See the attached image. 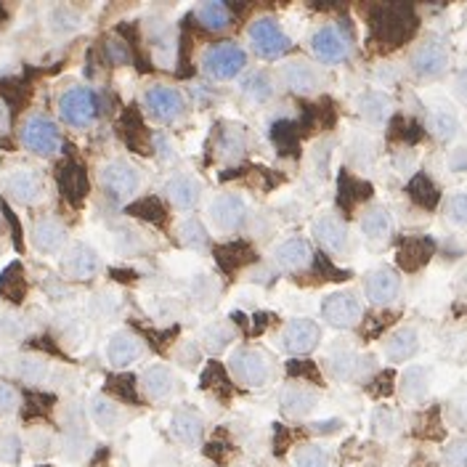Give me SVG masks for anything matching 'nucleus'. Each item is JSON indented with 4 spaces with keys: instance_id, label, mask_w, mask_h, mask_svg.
I'll return each mask as SVG.
<instances>
[{
    "instance_id": "nucleus-1",
    "label": "nucleus",
    "mask_w": 467,
    "mask_h": 467,
    "mask_svg": "<svg viewBox=\"0 0 467 467\" xmlns=\"http://www.w3.org/2000/svg\"><path fill=\"white\" fill-rule=\"evenodd\" d=\"M372 29L377 40H382L388 48H393V46L404 43V40L412 35V29H414V16H412V11L404 8V5H385V8L377 11V16H374L372 21Z\"/></svg>"
},
{
    "instance_id": "nucleus-2",
    "label": "nucleus",
    "mask_w": 467,
    "mask_h": 467,
    "mask_svg": "<svg viewBox=\"0 0 467 467\" xmlns=\"http://www.w3.org/2000/svg\"><path fill=\"white\" fill-rule=\"evenodd\" d=\"M247 64V54L237 46V43H218L204 54V72L213 80H231L237 78Z\"/></svg>"
},
{
    "instance_id": "nucleus-3",
    "label": "nucleus",
    "mask_w": 467,
    "mask_h": 467,
    "mask_svg": "<svg viewBox=\"0 0 467 467\" xmlns=\"http://www.w3.org/2000/svg\"><path fill=\"white\" fill-rule=\"evenodd\" d=\"M21 144L40 157H48L54 152H59L62 146V133L56 128L54 120L43 117V114H32L24 125H21Z\"/></svg>"
},
{
    "instance_id": "nucleus-4",
    "label": "nucleus",
    "mask_w": 467,
    "mask_h": 467,
    "mask_svg": "<svg viewBox=\"0 0 467 467\" xmlns=\"http://www.w3.org/2000/svg\"><path fill=\"white\" fill-rule=\"evenodd\" d=\"M59 114L67 125L72 128H86L91 125L98 114V104H96V94L91 88L75 86L70 91H64L59 98Z\"/></svg>"
},
{
    "instance_id": "nucleus-5",
    "label": "nucleus",
    "mask_w": 467,
    "mask_h": 467,
    "mask_svg": "<svg viewBox=\"0 0 467 467\" xmlns=\"http://www.w3.org/2000/svg\"><path fill=\"white\" fill-rule=\"evenodd\" d=\"M229 367L234 377L247 385V388H261L269 382V374H271V367H269V359L263 351L258 348H239L231 359H229Z\"/></svg>"
},
{
    "instance_id": "nucleus-6",
    "label": "nucleus",
    "mask_w": 467,
    "mask_h": 467,
    "mask_svg": "<svg viewBox=\"0 0 467 467\" xmlns=\"http://www.w3.org/2000/svg\"><path fill=\"white\" fill-rule=\"evenodd\" d=\"M250 43H253V51L261 59H279V56H284L289 51V38L281 32L279 24L274 19H269V16L253 21Z\"/></svg>"
},
{
    "instance_id": "nucleus-7",
    "label": "nucleus",
    "mask_w": 467,
    "mask_h": 467,
    "mask_svg": "<svg viewBox=\"0 0 467 467\" xmlns=\"http://www.w3.org/2000/svg\"><path fill=\"white\" fill-rule=\"evenodd\" d=\"M138 184H141V176L130 163L114 160V163L104 165V171H101V187L117 202L130 199L138 191Z\"/></svg>"
},
{
    "instance_id": "nucleus-8",
    "label": "nucleus",
    "mask_w": 467,
    "mask_h": 467,
    "mask_svg": "<svg viewBox=\"0 0 467 467\" xmlns=\"http://www.w3.org/2000/svg\"><path fill=\"white\" fill-rule=\"evenodd\" d=\"M321 316H324L332 327L348 329V327H354V324L362 319V303H359L356 295H351V292H332V295H327L324 303H321Z\"/></svg>"
},
{
    "instance_id": "nucleus-9",
    "label": "nucleus",
    "mask_w": 467,
    "mask_h": 467,
    "mask_svg": "<svg viewBox=\"0 0 467 467\" xmlns=\"http://www.w3.org/2000/svg\"><path fill=\"white\" fill-rule=\"evenodd\" d=\"M321 329L316 321L311 319H292L284 329H281V346L289 354H308L319 346Z\"/></svg>"
},
{
    "instance_id": "nucleus-10",
    "label": "nucleus",
    "mask_w": 467,
    "mask_h": 467,
    "mask_svg": "<svg viewBox=\"0 0 467 467\" xmlns=\"http://www.w3.org/2000/svg\"><path fill=\"white\" fill-rule=\"evenodd\" d=\"M210 218L215 221L218 229H223V231H237V229L245 223V218H247V204H245V199L237 196V194H221V196H215L213 204H210Z\"/></svg>"
},
{
    "instance_id": "nucleus-11",
    "label": "nucleus",
    "mask_w": 467,
    "mask_h": 467,
    "mask_svg": "<svg viewBox=\"0 0 467 467\" xmlns=\"http://www.w3.org/2000/svg\"><path fill=\"white\" fill-rule=\"evenodd\" d=\"M5 191L11 199L21 202V204H35L43 199L46 194V184H43V176L29 171V168H21V171H13L8 179H5Z\"/></svg>"
},
{
    "instance_id": "nucleus-12",
    "label": "nucleus",
    "mask_w": 467,
    "mask_h": 467,
    "mask_svg": "<svg viewBox=\"0 0 467 467\" xmlns=\"http://www.w3.org/2000/svg\"><path fill=\"white\" fill-rule=\"evenodd\" d=\"M144 104L163 122H173L181 114V109H184V98L171 86H152L146 91V96H144Z\"/></svg>"
},
{
    "instance_id": "nucleus-13",
    "label": "nucleus",
    "mask_w": 467,
    "mask_h": 467,
    "mask_svg": "<svg viewBox=\"0 0 467 467\" xmlns=\"http://www.w3.org/2000/svg\"><path fill=\"white\" fill-rule=\"evenodd\" d=\"M449 64V54L441 43L430 40V43H422L414 54H412V70L420 75V78H436L446 70Z\"/></svg>"
},
{
    "instance_id": "nucleus-14",
    "label": "nucleus",
    "mask_w": 467,
    "mask_h": 467,
    "mask_svg": "<svg viewBox=\"0 0 467 467\" xmlns=\"http://www.w3.org/2000/svg\"><path fill=\"white\" fill-rule=\"evenodd\" d=\"M144 354V343L133 335V332H114L106 343V359L114 367H130L133 362H138Z\"/></svg>"
},
{
    "instance_id": "nucleus-15",
    "label": "nucleus",
    "mask_w": 467,
    "mask_h": 467,
    "mask_svg": "<svg viewBox=\"0 0 467 467\" xmlns=\"http://www.w3.org/2000/svg\"><path fill=\"white\" fill-rule=\"evenodd\" d=\"M64 274L70 277V279H91L96 277V271L101 269V261H98V253H96L94 247H88V245H75L72 250H70V255L64 258Z\"/></svg>"
},
{
    "instance_id": "nucleus-16",
    "label": "nucleus",
    "mask_w": 467,
    "mask_h": 467,
    "mask_svg": "<svg viewBox=\"0 0 467 467\" xmlns=\"http://www.w3.org/2000/svg\"><path fill=\"white\" fill-rule=\"evenodd\" d=\"M311 46H313V54L321 62H343L348 56V40L335 27H321L313 35Z\"/></svg>"
},
{
    "instance_id": "nucleus-17",
    "label": "nucleus",
    "mask_w": 467,
    "mask_h": 467,
    "mask_svg": "<svg viewBox=\"0 0 467 467\" xmlns=\"http://www.w3.org/2000/svg\"><path fill=\"white\" fill-rule=\"evenodd\" d=\"M64 239H67V229H64V223H59L56 218H43V221H38L35 229H32V245H35V250L43 253V255H51V253L62 250Z\"/></svg>"
},
{
    "instance_id": "nucleus-18",
    "label": "nucleus",
    "mask_w": 467,
    "mask_h": 467,
    "mask_svg": "<svg viewBox=\"0 0 467 467\" xmlns=\"http://www.w3.org/2000/svg\"><path fill=\"white\" fill-rule=\"evenodd\" d=\"M274 258L284 271H303L311 263L313 250L305 239H287L274 250Z\"/></svg>"
},
{
    "instance_id": "nucleus-19",
    "label": "nucleus",
    "mask_w": 467,
    "mask_h": 467,
    "mask_svg": "<svg viewBox=\"0 0 467 467\" xmlns=\"http://www.w3.org/2000/svg\"><path fill=\"white\" fill-rule=\"evenodd\" d=\"M141 388H144V393H146L152 401H163V398H168V396L173 393L176 379H173V372H171L168 367L152 364V367H146L144 374H141Z\"/></svg>"
},
{
    "instance_id": "nucleus-20",
    "label": "nucleus",
    "mask_w": 467,
    "mask_h": 467,
    "mask_svg": "<svg viewBox=\"0 0 467 467\" xmlns=\"http://www.w3.org/2000/svg\"><path fill=\"white\" fill-rule=\"evenodd\" d=\"M398 289H401V281L396 277V271H390V269H377L367 279V297L377 305H385V303L396 300Z\"/></svg>"
},
{
    "instance_id": "nucleus-21",
    "label": "nucleus",
    "mask_w": 467,
    "mask_h": 467,
    "mask_svg": "<svg viewBox=\"0 0 467 467\" xmlns=\"http://www.w3.org/2000/svg\"><path fill=\"white\" fill-rule=\"evenodd\" d=\"M313 234H316V239H319L327 250H332V253H343V250L348 247V229H346V223H340V221L332 218V215L319 218V221L313 223Z\"/></svg>"
},
{
    "instance_id": "nucleus-22",
    "label": "nucleus",
    "mask_w": 467,
    "mask_h": 467,
    "mask_svg": "<svg viewBox=\"0 0 467 467\" xmlns=\"http://www.w3.org/2000/svg\"><path fill=\"white\" fill-rule=\"evenodd\" d=\"M165 194H168V199H171L176 207L191 210V207L199 202L202 187H199V181L191 179V176H176V179H171V181L165 184Z\"/></svg>"
},
{
    "instance_id": "nucleus-23",
    "label": "nucleus",
    "mask_w": 467,
    "mask_h": 467,
    "mask_svg": "<svg viewBox=\"0 0 467 467\" xmlns=\"http://www.w3.org/2000/svg\"><path fill=\"white\" fill-rule=\"evenodd\" d=\"M281 75H284L287 88H292L295 94H311L319 86V78H316L313 67L305 64V62H289V64H284Z\"/></svg>"
},
{
    "instance_id": "nucleus-24",
    "label": "nucleus",
    "mask_w": 467,
    "mask_h": 467,
    "mask_svg": "<svg viewBox=\"0 0 467 467\" xmlns=\"http://www.w3.org/2000/svg\"><path fill=\"white\" fill-rule=\"evenodd\" d=\"M433 255V242L428 239H406L398 250V266L404 271H417L422 269Z\"/></svg>"
},
{
    "instance_id": "nucleus-25",
    "label": "nucleus",
    "mask_w": 467,
    "mask_h": 467,
    "mask_svg": "<svg viewBox=\"0 0 467 467\" xmlns=\"http://www.w3.org/2000/svg\"><path fill=\"white\" fill-rule=\"evenodd\" d=\"M316 406V393L303 385H289L281 393V409L289 417H305Z\"/></svg>"
},
{
    "instance_id": "nucleus-26",
    "label": "nucleus",
    "mask_w": 467,
    "mask_h": 467,
    "mask_svg": "<svg viewBox=\"0 0 467 467\" xmlns=\"http://www.w3.org/2000/svg\"><path fill=\"white\" fill-rule=\"evenodd\" d=\"M417 348H420L417 332L409 329V327L393 332L390 340L385 343V354H388L390 362H406V359H412V356L417 354Z\"/></svg>"
},
{
    "instance_id": "nucleus-27",
    "label": "nucleus",
    "mask_w": 467,
    "mask_h": 467,
    "mask_svg": "<svg viewBox=\"0 0 467 467\" xmlns=\"http://www.w3.org/2000/svg\"><path fill=\"white\" fill-rule=\"evenodd\" d=\"M202 430H204V422H202L199 414H194V412H188V409L176 412V417H173V436H176L181 444H188V446L199 444Z\"/></svg>"
},
{
    "instance_id": "nucleus-28",
    "label": "nucleus",
    "mask_w": 467,
    "mask_h": 467,
    "mask_svg": "<svg viewBox=\"0 0 467 467\" xmlns=\"http://www.w3.org/2000/svg\"><path fill=\"white\" fill-rule=\"evenodd\" d=\"M196 19L204 29H226L231 24V11L226 8V3H218V0H207L196 8Z\"/></svg>"
},
{
    "instance_id": "nucleus-29",
    "label": "nucleus",
    "mask_w": 467,
    "mask_h": 467,
    "mask_svg": "<svg viewBox=\"0 0 467 467\" xmlns=\"http://www.w3.org/2000/svg\"><path fill=\"white\" fill-rule=\"evenodd\" d=\"M59 184H62V191H64L72 202H80V199L86 196V191H88V181H86V173H83L80 165H67V168L62 171Z\"/></svg>"
},
{
    "instance_id": "nucleus-30",
    "label": "nucleus",
    "mask_w": 467,
    "mask_h": 467,
    "mask_svg": "<svg viewBox=\"0 0 467 467\" xmlns=\"http://www.w3.org/2000/svg\"><path fill=\"white\" fill-rule=\"evenodd\" d=\"M237 338V332H234V327L231 324H210L204 332H202V346L210 351V354H218V351H223L231 340Z\"/></svg>"
},
{
    "instance_id": "nucleus-31",
    "label": "nucleus",
    "mask_w": 467,
    "mask_h": 467,
    "mask_svg": "<svg viewBox=\"0 0 467 467\" xmlns=\"http://www.w3.org/2000/svg\"><path fill=\"white\" fill-rule=\"evenodd\" d=\"M409 196L420 204V207H428V210H433L436 204H438V188L433 187V181L428 179V176H414L412 179V184H409Z\"/></svg>"
},
{
    "instance_id": "nucleus-32",
    "label": "nucleus",
    "mask_w": 467,
    "mask_h": 467,
    "mask_svg": "<svg viewBox=\"0 0 467 467\" xmlns=\"http://www.w3.org/2000/svg\"><path fill=\"white\" fill-rule=\"evenodd\" d=\"M91 417H94V422L101 430H112L120 422V409L109 398L96 396L94 401H91Z\"/></svg>"
},
{
    "instance_id": "nucleus-33",
    "label": "nucleus",
    "mask_w": 467,
    "mask_h": 467,
    "mask_svg": "<svg viewBox=\"0 0 467 467\" xmlns=\"http://www.w3.org/2000/svg\"><path fill=\"white\" fill-rule=\"evenodd\" d=\"M362 231L370 237V239H385L390 234V215L382 210V207H374L370 210L364 218H362Z\"/></svg>"
},
{
    "instance_id": "nucleus-34",
    "label": "nucleus",
    "mask_w": 467,
    "mask_h": 467,
    "mask_svg": "<svg viewBox=\"0 0 467 467\" xmlns=\"http://www.w3.org/2000/svg\"><path fill=\"white\" fill-rule=\"evenodd\" d=\"M401 393L409 398V401H420L425 393H428V372L422 367H412L404 374V382H401Z\"/></svg>"
},
{
    "instance_id": "nucleus-35",
    "label": "nucleus",
    "mask_w": 467,
    "mask_h": 467,
    "mask_svg": "<svg viewBox=\"0 0 467 467\" xmlns=\"http://www.w3.org/2000/svg\"><path fill=\"white\" fill-rule=\"evenodd\" d=\"M428 125H430V130H433L441 141L454 138V133H457V128H460L457 117H454L452 112H446V109H436V112L430 114Z\"/></svg>"
},
{
    "instance_id": "nucleus-36",
    "label": "nucleus",
    "mask_w": 467,
    "mask_h": 467,
    "mask_svg": "<svg viewBox=\"0 0 467 467\" xmlns=\"http://www.w3.org/2000/svg\"><path fill=\"white\" fill-rule=\"evenodd\" d=\"M48 19H51V29L54 32H72V29L80 27V13L72 11L70 5H56Z\"/></svg>"
},
{
    "instance_id": "nucleus-37",
    "label": "nucleus",
    "mask_w": 467,
    "mask_h": 467,
    "mask_svg": "<svg viewBox=\"0 0 467 467\" xmlns=\"http://www.w3.org/2000/svg\"><path fill=\"white\" fill-rule=\"evenodd\" d=\"M359 106H362V114L367 117V120H382L385 114H388V106H390V101L385 98L382 94H367L362 96V101H359Z\"/></svg>"
},
{
    "instance_id": "nucleus-38",
    "label": "nucleus",
    "mask_w": 467,
    "mask_h": 467,
    "mask_svg": "<svg viewBox=\"0 0 467 467\" xmlns=\"http://www.w3.org/2000/svg\"><path fill=\"white\" fill-rule=\"evenodd\" d=\"M104 56H106V62L114 64V67H125V64H130V59H133L128 43H122L120 38H109V40L104 43Z\"/></svg>"
},
{
    "instance_id": "nucleus-39",
    "label": "nucleus",
    "mask_w": 467,
    "mask_h": 467,
    "mask_svg": "<svg viewBox=\"0 0 467 467\" xmlns=\"http://www.w3.org/2000/svg\"><path fill=\"white\" fill-rule=\"evenodd\" d=\"M332 372H335V377H340V379H354L356 374H359V367H362V362L354 356V354H335L332 356Z\"/></svg>"
},
{
    "instance_id": "nucleus-40",
    "label": "nucleus",
    "mask_w": 467,
    "mask_h": 467,
    "mask_svg": "<svg viewBox=\"0 0 467 467\" xmlns=\"http://www.w3.org/2000/svg\"><path fill=\"white\" fill-rule=\"evenodd\" d=\"M245 94L253 96L255 101H266V98L274 96V88H271V80L263 72H253L245 80Z\"/></svg>"
},
{
    "instance_id": "nucleus-41",
    "label": "nucleus",
    "mask_w": 467,
    "mask_h": 467,
    "mask_svg": "<svg viewBox=\"0 0 467 467\" xmlns=\"http://www.w3.org/2000/svg\"><path fill=\"white\" fill-rule=\"evenodd\" d=\"M179 234H181V242L188 247H202L207 242V234H204V226L196 221V218H187L181 221L179 226Z\"/></svg>"
},
{
    "instance_id": "nucleus-42",
    "label": "nucleus",
    "mask_w": 467,
    "mask_h": 467,
    "mask_svg": "<svg viewBox=\"0 0 467 467\" xmlns=\"http://www.w3.org/2000/svg\"><path fill=\"white\" fill-rule=\"evenodd\" d=\"M295 467H329V457L321 446H303L295 454Z\"/></svg>"
},
{
    "instance_id": "nucleus-43",
    "label": "nucleus",
    "mask_w": 467,
    "mask_h": 467,
    "mask_svg": "<svg viewBox=\"0 0 467 467\" xmlns=\"http://www.w3.org/2000/svg\"><path fill=\"white\" fill-rule=\"evenodd\" d=\"M16 374L21 379H27V382H38L46 374V362H40V359H19Z\"/></svg>"
},
{
    "instance_id": "nucleus-44",
    "label": "nucleus",
    "mask_w": 467,
    "mask_h": 467,
    "mask_svg": "<svg viewBox=\"0 0 467 467\" xmlns=\"http://www.w3.org/2000/svg\"><path fill=\"white\" fill-rule=\"evenodd\" d=\"M444 463L449 467H467V438L452 441L444 452Z\"/></svg>"
},
{
    "instance_id": "nucleus-45",
    "label": "nucleus",
    "mask_w": 467,
    "mask_h": 467,
    "mask_svg": "<svg viewBox=\"0 0 467 467\" xmlns=\"http://www.w3.org/2000/svg\"><path fill=\"white\" fill-rule=\"evenodd\" d=\"M223 154L226 157H237L242 149H245V136L239 133V130H234V128H226L223 130Z\"/></svg>"
},
{
    "instance_id": "nucleus-46",
    "label": "nucleus",
    "mask_w": 467,
    "mask_h": 467,
    "mask_svg": "<svg viewBox=\"0 0 467 467\" xmlns=\"http://www.w3.org/2000/svg\"><path fill=\"white\" fill-rule=\"evenodd\" d=\"M16 406H19L16 388L8 382H0V414H11V412H16Z\"/></svg>"
},
{
    "instance_id": "nucleus-47",
    "label": "nucleus",
    "mask_w": 467,
    "mask_h": 467,
    "mask_svg": "<svg viewBox=\"0 0 467 467\" xmlns=\"http://www.w3.org/2000/svg\"><path fill=\"white\" fill-rule=\"evenodd\" d=\"M449 218L460 226H467V194H454L449 199Z\"/></svg>"
},
{
    "instance_id": "nucleus-48",
    "label": "nucleus",
    "mask_w": 467,
    "mask_h": 467,
    "mask_svg": "<svg viewBox=\"0 0 467 467\" xmlns=\"http://www.w3.org/2000/svg\"><path fill=\"white\" fill-rule=\"evenodd\" d=\"M393 414L390 412H385V409H379L377 414H374V430L379 433V436H388V433H393L396 428H393Z\"/></svg>"
},
{
    "instance_id": "nucleus-49",
    "label": "nucleus",
    "mask_w": 467,
    "mask_h": 467,
    "mask_svg": "<svg viewBox=\"0 0 467 467\" xmlns=\"http://www.w3.org/2000/svg\"><path fill=\"white\" fill-rule=\"evenodd\" d=\"M452 168L454 171H467V146L465 149H457L454 157H452Z\"/></svg>"
},
{
    "instance_id": "nucleus-50",
    "label": "nucleus",
    "mask_w": 467,
    "mask_h": 467,
    "mask_svg": "<svg viewBox=\"0 0 467 467\" xmlns=\"http://www.w3.org/2000/svg\"><path fill=\"white\" fill-rule=\"evenodd\" d=\"M8 125H11V112H8V104L0 98V133L8 130Z\"/></svg>"
},
{
    "instance_id": "nucleus-51",
    "label": "nucleus",
    "mask_w": 467,
    "mask_h": 467,
    "mask_svg": "<svg viewBox=\"0 0 467 467\" xmlns=\"http://www.w3.org/2000/svg\"><path fill=\"white\" fill-rule=\"evenodd\" d=\"M457 94H460V98L467 104V70L465 72H460V78H457Z\"/></svg>"
}]
</instances>
